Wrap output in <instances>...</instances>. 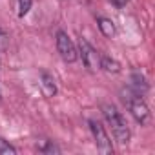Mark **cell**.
Masks as SVG:
<instances>
[{
  "mask_svg": "<svg viewBox=\"0 0 155 155\" xmlns=\"http://www.w3.org/2000/svg\"><path fill=\"white\" fill-rule=\"evenodd\" d=\"M102 115H104L108 126L111 128L113 137H115L120 144H126V142L130 140V128H128L124 117L117 111V108L111 106V104H102Z\"/></svg>",
  "mask_w": 155,
  "mask_h": 155,
  "instance_id": "obj_1",
  "label": "cell"
},
{
  "mask_svg": "<svg viewBox=\"0 0 155 155\" xmlns=\"http://www.w3.org/2000/svg\"><path fill=\"white\" fill-rule=\"evenodd\" d=\"M122 99H124L126 106L130 108V111H131L133 119H135L137 122H140V124H146V122H148V119H150V110H148L146 102L142 101V97H140V95H137V93H133L131 90H128V97L124 95Z\"/></svg>",
  "mask_w": 155,
  "mask_h": 155,
  "instance_id": "obj_2",
  "label": "cell"
},
{
  "mask_svg": "<svg viewBox=\"0 0 155 155\" xmlns=\"http://www.w3.org/2000/svg\"><path fill=\"white\" fill-rule=\"evenodd\" d=\"M90 130L93 133V139H95V144H97V150L101 153H113V146H111V140L106 133V128L99 122V120H90Z\"/></svg>",
  "mask_w": 155,
  "mask_h": 155,
  "instance_id": "obj_3",
  "label": "cell"
},
{
  "mask_svg": "<svg viewBox=\"0 0 155 155\" xmlns=\"http://www.w3.org/2000/svg\"><path fill=\"white\" fill-rule=\"evenodd\" d=\"M79 49H81L82 62H84V66H86L90 71L101 69V53H97V51L93 49V46H91L86 38H81V40H79Z\"/></svg>",
  "mask_w": 155,
  "mask_h": 155,
  "instance_id": "obj_4",
  "label": "cell"
},
{
  "mask_svg": "<svg viewBox=\"0 0 155 155\" xmlns=\"http://www.w3.org/2000/svg\"><path fill=\"white\" fill-rule=\"evenodd\" d=\"M57 49H58L60 57H62L66 62H75L77 58H79V51H77L73 40H71L69 35L64 33V31H58V33H57Z\"/></svg>",
  "mask_w": 155,
  "mask_h": 155,
  "instance_id": "obj_5",
  "label": "cell"
},
{
  "mask_svg": "<svg viewBox=\"0 0 155 155\" xmlns=\"http://www.w3.org/2000/svg\"><path fill=\"white\" fill-rule=\"evenodd\" d=\"M40 86H42V91H44V95H46V97H53V95L57 93L55 79H53L49 73H46V71H42V73H40Z\"/></svg>",
  "mask_w": 155,
  "mask_h": 155,
  "instance_id": "obj_6",
  "label": "cell"
},
{
  "mask_svg": "<svg viewBox=\"0 0 155 155\" xmlns=\"http://www.w3.org/2000/svg\"><path fill=\"white\" fill-rule=\"evenodd\" d=\"M146 90H148L146 79H144L140 73H133V77H131V91L142 97V95L146 93Z\"/></svg>",
  "mask_w": 155,
  "mask_h": 155,
  "instance_id": "obj_7",
  "label": "cell"
},
{
  "mask_svg": "<svg viewBox=\"0 0 155 155\" xmlns=\"http://www.w3.org/2000/svg\"><path fill=\"white\" fill-rule=\"evenodd\" d=\"M101 68L108 73H119L120 71V64L115 58H110L108 55H101Z\"/></svg>",
  "mask_w": 155,
  "mask_h": 155,
  "instance_id": "obj_8",
  "label": "cell"
},
{
  "mask_svg": "<svg viewBox=\"0 0 155 155\" xmlns=\"http://www.w3.org/2000/svg\"><path fill=\"white\" fill-rule=\"evenodd\" d=\"M97 22H99V29H101V33H102L104 37L111 38V37L115 35V24H113L110 18H104V17H101Z\"/></svg>",
  "mask_w": 155,
  "mask_h": 155,
  "instance_id": "obj_9",
  "label": "cell"
},
{
  "mask_svg": "<svg viewBox=\"0 0 155 155\" xmlns=\"http://www.w3.org/2000/svg\"><path fill=\"white\" fill-rule=\"evenodd\" d=\"M15 153H17V150L8 140H4L2 137H0V155H15Z\"/></svg>",
  "mask_w": 155,
  "mask_h": 155,
  "instance_id": "obj_10",
  "label": "cell"
},
{
  "mask_svg": "<svg viewBox=\"0 0 155 155\" xmlns=\"http://www.w3.org/2000/svg\"><path fill=\"white\" fill-rule=\"evenodd\" d=\"M31 4H33V0H18V17L28 15V11H29Z\"/></svg>",
  "mask_w": 155,
  "mask_h": 155,
  "instance_id": "obj_11",
  "label": "cell"
},
{
  "mask_svg": "<svg viewBox=\"0 0 155 155\" xmlns=\"http://www.w3.org/2000/svg\"><path fill=\"white\" fill-rule=\"evenodd\" d=\"M8 46V35L4 33V29L0 28V48H6Z\"/></svg>",
  "mask_w": 155,
  "mask_h": 155,
  "instance_id": "obj_12",
  "label": "cell"
},
{
  "mask_svg": "<svg viewBox=\"0 0 155 155\" xmlns=\"http://www.w3.org/2000/svg\"><path fill=\"white\" fill-rule=\"evenodd\" d=\"M40 150H42V151H48V153H51V151H60V150H58V148H57L55 144H51V142H49L48 146H42Z\"/></svg>",
  "mask_w": 155,
  "mask_h": 155,
  "instance_id": "obj_13",
  "label": "cell"
},
{
  "mask_svg": "<svg viewBox=\"0 0 155 155\" xmlns=\"http://www.w3.org/2000/svg\"><path fill=\"white\" fill-rule=\"evenodd\" d=\"M110 2H111L113 6H117V8H122V6L128 4V0H110Z\"/></svg>",
  "mask_w": 155,
  "mask_h": 155,
  "instance_id": "obj_14",
  "label": "cell"
}]
</instances>
